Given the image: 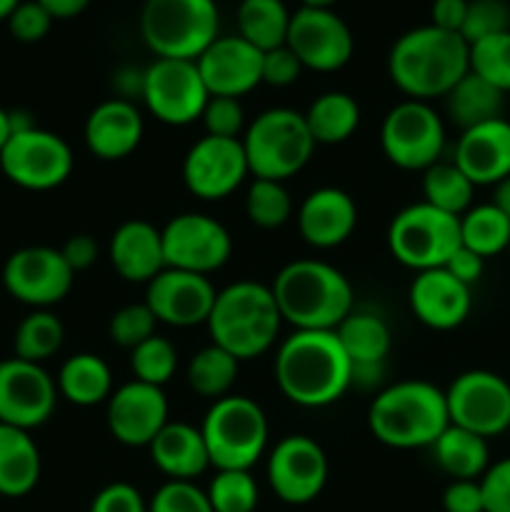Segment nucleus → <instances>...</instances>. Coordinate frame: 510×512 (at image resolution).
<instances>
[{
	"label": "nucleus",
	"instance_id": "f257e3e1",
	"mask_svg": "<svg viewBox=\"0 0 510 512\" xmlns=\"http://www.w3.org/2000/svg\"><path fill=\"white\" fill-rule=\"evenodd\" d=\"M275 383L300 408H328L353 388V365L335 330H295L278 345Z\"/></svg>",
	"mask_w": 510,
	"mask_h": 512
},
{
	"label": "nucleus",
	"instance_id": "f03ea898",
	"mask_svg": "<svg viewBox=\"0 0 510 512\" xmlns=\"http://www.w3.org/2000/svg\"><path fill=\"white\" fill-rule=\"evenodd\" d=\"M470 70V45L460 33L420 25L393 43L388 75L395 88L410 100L445 98Z\"/></svg>",
	"mask_w": 510,
	"mask_h": 512
},
{
	"label": "nucleus",
	"instance_id": "7ed1b4c3",
	"mask_svg": "<svg viewBox=\"0 0 510 512\" xmlns=\"http://www.w3.org/2000/svg\"><path fill=\"white\" fill-rule=\"evenodd\" d=\"M273 298L295 330H335L355 310L350 280L325 260H293L275 275Z\"/></svg>",
	"mask_w": 510,
	"mask_h": 512
},
{
	"label": "nucleus",
	"instance_id": "20e7f679",
	"mask_svg": "<svg viewBox=\"0 0 510 512\" xmlns=\"http://www.w3.org/2000/svg\"><path fill=\"white\" fill-rule=\"evenodd\" d=\"M450 425L445 390L428 380H400L373 398L368 428L378 443L395 450L430 448Z\"/></svg>",
	"mask_w": 510,
	"mask_h": 512
},
{
	"label": "nucleus",
	"instance_id": "39448f33",
	"mask_svg": "<svg viewBox=\"0 0 510 512\" xmlns=\"http://www.w3.org/2000/svg\"><path fill=\"white\" fill-rule=\"evenodd\" d=\"M205 325L213 343L243 363V360L260 358L273 348L283 318H280L270 285L238 280L218 290Z\"/></svg>",
	"mask_w": 510,
	"mask_h": 512
},
{
	"label": "nucleus",
	"instance_id": "423d86ee",
	"mask_svg": "<svg viewBox=\"0 0 510 512\" xmlns=\"http://www.w3.org/2000/svg\"><path fill=\"white\" fill-rule=\"evenodd\" d=\"M243 150L253 178L285 183L310 163L315 140L305 115L293 108L263 110L245 130Z\"/></svg>",
	"mask_w": 510,
	"mask_h": 512
},
{
	"label": "nucleus",
	"instance_id": "0eeeda50",
	"mask_svg": "<svg viewBox=\"0 0 510 512\" xmlns=\"http://www.w3.org/2000/svg\"><path fill=\"white\" fill-rule=\"evenodd\" d=\"M205 448L215 470H250L268 448V418L255 400L225 395L213 400L203 425Z\"/></svg>",
	"mask_w": 510,
	"mask_h": 512
},
{
	"label": "nucleus",
	"instance_id": "6e6552de",
	"mask_svg": "<svg viewBox=\"0 0 510 512\" xmlns=\"http://www.w3.org/2000/svg\"><path fill=\"white\" fill-rule=\"evenodd\" d=\"M215 0H145L140 35L158 58L198 60L218 38Z\"/></svg>",
	"mask_w": 510,
	"mask_h": 512
},
{
	"label": "nucleus",
	"instance_id": "1a4fd4ad",
	"mask_svg": "<svg viewBox=\"0 0 510 512\" xmlns=\"http://www.w3.org/2000/svg\"><path fill=\"white\" fill-rule=\"evenodd\" d=\"M460 245V218L423 200L403 208L390 220V255L415 273L443 268Z\"/></svg>",
	"mask_w": 510,
	"mask_h": 512
},
{
	"label": "nucleus",
	"instance_id": "9d476101",
	"mask_svg": "<svg viewBox=\"0 0 510 512\" xmlns=\"http://www.w3.org/2000/svg\"><path fill=\"white\" fill-rule=\"evenodd\" d=\"M383 155L400 170H428L443 155V118L425 100H403L393 105L380 125Z\"/></svg>",
	"mask_w": 510,
	"mask_h": 512
},
{
	"label": "nucleus",
	"instance_id": "9b49d317",
	"mask_svg": "<svg viewBox=\"0 0 510 512\" xmlns=\"http://www.w3.org/2000/svg\"><path fill=\"white\" fill-rule=\"evenodd\" d=\"M140 98L155 120L183 128L200 120L210 93L195 60L155 58V63L143 70Z\"/></svg>",
	"mask_w": 510,
	"mask_h": 512
},
{
	"label": "nucleus",
	"instance_id": "f8f14e48",
	"mask_svg": "<svg viewBox=\"0 0 510 512\" xmlns=\"http://www.w3.org/2000/svg\"><path fill=\"white\" fill-rule=\"evenodd\" d=\"M73 165L75 158L70 145L58 133L38 125L13 133L0 153V170L5 178L18 188L35 193L60 188L73 173Z\"/></svg>",
	"mask_w": 510,
	"mask_h": 512
},
{
	"label": "nucleus",
	"instance_id": "ddd939ff",
	"mask_svg": "<svg viewBox=\"0 0 510 512\" xmlns=\"http://www.w3.org/2000/svg\"><path fill=\"white\" fill-rule=\"evenodd\" d=\"M450 425L480 438H495L510 428V383L490 370L460 373L445 390Z\"/></svg>",
	"mask_w": 510,
	"mask_h": 512
},
{
	"label": "nucleus",
	"instance_id": "4468645a",
	"mask_svg": "<svg viewBox=\"0 0 510 512\" xmlns=\"http://www.w3.org/2000/svg\"><path fill=\"white\" fill-rule=\"evenodd\" d=\"M165 268L210 275L233 255V238L220 220L205 213H180L160 228Z\"/></svg>",
	"mask_w": 510,
	"mask_h": 512
},
{
	"label": "nucleus",
	"instance_id": "2eb2a0df",
	"mask_svg": "<svg viewBox=\"0 0 510 512\" xmlns=\"http://www.w3.org/2000/svg\"><path fill=\"white\" fill-rule=\"evenodd\" d=\"M75 273L63 253L48 245H28L5 260L3 285L18 303L35 310H48L68 298Z\"/></svg>",
	"mask_w": 510,
	"mask_h": 512
},
{
	"label": "nucleus",
	"instance_id": "dca6fc26",
	"mask_svg": "<svg viewBox=\"0 0 510 512\" xmlns=\"http://www.w3.org/2000/svg\"><path fill=\"white\" fill-rule=\"evenodd\" d=\"M285 45L300 65L315 73H335L353 58L355 40L348 23L325 8H298L290 15Z\"/></svg>",
	"mask_w": 510,
	"mask_h": 512
},
{
	"label": "nucleus",
	"instance_id": "f3484780",
	"mask_svg": "<svg viewBox=\"0 0 510 512\" xmlns=\"http://www.w3.org/2000/svg\"><path fill=\"white\" fill-rule=\"evenodd\" d=\"M58 403V385L38 363L8 358L0 363V423L33 430L48 423Z\"/></svg>",
	"mask_w": 510,
	"mask_h": 512
},
{
	"label": "nucleus",
	"instance_id": "a211bd4d",
	"mask_svg": "<svg viewBox=\"0 0 510 512\" xmlns=\"http://www.w3.org/2000/svg\"><path fill=\"white\" fill-rule=\"evenodd\" d=\"M248 175V158L240 138L203 135L185 153L183 183L200 200L228 198Z\"/></svg>",
	"mask_w": 510,
	"mask_h": 512
},
{
	"label": "nucleus",
	"instance_id": "6ab92c4d",
	"mask_svg": "<svg viewBox=\"0 0 510 512\" xmlns=\"http://www.w3.org/2000/svg\"><path fill=\"white\" fill-rule=\"evenodd\" d=\"M328 483V455L308 435H288L268 455V485L283 503L308 505Z\"/></svg>",
	"mask_w": 510,
	"mask_h": 512
},
{
	"label": "nucleus",
	"instance_id": "aec40b11",
	"mask_svg": "<svg viewBox=\"0 0 510 512\" xmlns=\"http://www.w3.org/2000/svg\"><path fill=\"white\" fill-rule=\"evenodd\" d=\"M215 295L218 290L208 275L165 268L145 288V305L153 310L158 323L173 328H195L208 323Z\"/></svg>",
	"mask_w": 510,
	"mask_h": 512
},
{
	"label": "nucleus",
	"instance_id": "412c9836",
	"mask_svg": "<svg viewBox=\"0 0 510 512\" xmlns=\"http://www.w3.org/2000/svg\"><path fill=\"white\" fill-rule=\"evenodd\" d=\"M168 413V398H165L163 388L130 380L113 390V395L108 398L105 423H108L110 435L120 445L148 448L155 435L170 423Z\"/></svg>",
	"mask_w": 510,
	"mask_h": 512
},
{
	"label": "nucleus",
	"instance_id": "4be33fe9",
	"mask_svg": "<svg viewBox=\"0 0 510 512\" xmlns=\"http://www.w3.org/2000/svg\"><path fill=\"white\" fill-rule=\"evenodd\" d=\"M210 95L238 98L263 83V50L240 35H218L195 60Z\"/></svg>",
	"mask_w": 510,
	"mask_h": 512
},
{
	"label": "nucleus",
	"instance_id": "5701e85b",
	"mask_svg": "<svg viewBox=\"0 0 510 512\" xmlns=\"http://www.w3.org/2000/svg\"><path fill=\"white\" fill-rule=\"evenodd\" d=\"M408 303L415 318L430 330H455L468 320L473 295L468 285L445 268L415 273L408 290Z\"/></svg>",
	"mask_w": 510,
	"mask_h": 512
},
{
	"label": "nucleus",
	"instance_id": "b1692460",
	"mask_svg": "<svg viewBox=\"0 0 510 512\" xmlns=\"http://www.w3.org/2000/svg\"><path fill=\"white\" fill-rule=\"evenodd\" d=\"M145 123L140 110L128 98H110L95 105L83 125V140L90 155L113 163L138 150Z\"/></svg>",
	"mask_w": 510,
	"mask_h": 512
},
{
	"label": "nucleus",
	"instance_id": "393cba45",
	"mask_svg": "<svg viewBox=\"0 0 510 512\" xmlns=\"http://www.w3.org/2000/svg\"><path fill=\"white\" fill-rule=\"evenodd\" d=\"M300 238L318 250H333L343 245L358 225V205L345 190L325 185L305 195L298 215Z\"/></svg>",
	"mask_w": 510,
	"mask_h": 512
},
{
	"label": "nucleus",
	"instance_id": "a878e982",
	"mask_svg": "<svg viewBox=\"0 0 510 512\" xmlns=\"http://www.w3.org/2000/svg\"><path fill=\"white\" fill-rule=\"evenodd\" d=\"M453 163L465 178L478 185H495L510 175V120L498 118L490 123L463 130L455 145Z\"/></svg>",
	"mask_w": 510,
	"mask_h": 512
},
{
	"label": "nucleus",
	"instance_id": "bb28decb",
	"mask_svg": "<svg viewBox=\"0 0 510 512\" xmlns=\"http://www.w3.org/2000/svg\"><path fill=\"white\" fill-rule=\"evenodd\" d=\"M108 258L120 278L128 283L148 285L160 270H165L160 228L140 218L125 220L110 238Z\"/></svg>",
	"mask_w": 510,
	"mask_h": 512
},
{
	"label": "nucleus",
	"instance_id": "cd10ccee",
	"mask_svg": "<svg viewBox=\"0 0 510 512\" xmlns=\"http://www.w3.org/2000/svg\"><path fill=\"white\" fill-rule=\"evenodd\" d=\"M153 465L168 480H188L193 483L198 475L210 468V455L200 428L188 423H168L153 443L148 445Z\"/></svg>",
	"mask_w": 510,
	"mask_h": 512
},
{
	"label": "nucleus",
	"instance_id": "c85d7f7f",
	"mask_svg": "<svg viewBox=\"0 0 510 512\" xmlns=\"http://www.w3.org/2000/svg\"><path fill=\"white\" fill-rule=\"evenodd\" d=\"M43 460L28 430L0 423V495L25 498L40 480Z\"/></svg>",
	"mask_w": 510,
	"mask_h": 512
},
{
	"label": "nucleus",
	"instance_id": "c756f323",
	"mask_svg": "<svg viewBox=\"0 0 510 512\" xmlns=\"http://www.w3.org/2000/svg\"><path fill=\"white\" fill-rule=\"evenodd\" d=\"M340 348L348 355L353 370L383 368L385 358L393 348V333L380 315L368 310H353L343 323L335 328Z\"/></svg>",
	"mask_w": 510,
	"mask_h": 512
},
{
	"label": "nucleus",
	"instance_id": "7c9ffc66",
	"mask_svg": "<svg viewBox=\"0 0 510 512\" xmlns=\"http://www.w3.org/2000/svg\"><path fill=\"white\" fill-rule=\"evenodd\" d=\"M58 395L78 408H93V405L108 403L113 395V373L108 363L95 353H75L60 365Z\"/></svg>",
	"mask_w": 510,
	"mask_h": 512
},
{
	"label": "nucleus",
	"instance_id": "2f4dec72",
	"mask_svg": "<svg viewBox=\"0 0 510 512\" xmlns=\"http://www.w3.org/2000/svg\"><path fill=\"white\" fill-rule=\"evenodd\" d=\"M505 93L475 73H465L445 95V113L460 130L503 118Z\"/></svg>",
	"mask_w": 510,
	"mask_h": 512
},
{
	"label": "nucleus",
	"instance_id": "473e14b6",
	"mask_svg": "<svg viewBox=\"0 0 510 512\" xmlns=\"http://www.w3.org/2000/svg\"><path fill=\"white\" fill-rule=\"evenodd\" d=\"M430 450L438 468L453 480H480L490 465L488 440L458 425H448Z\"/></svg>",
	"mask_w": 510,
	"mask_h": 512
},
{
	"label": "nucleus",
	"instance_id": "72a5a7b5",
	"mask_svg": "<svg viewBox=\"0 0 510 512\" xmlns=\"http://www.w3.org/2000/svg\"><path fill=\"white\" fill-rule=\"evenodd\" d=\"M305 123L315 145H340L355 135L360 125V105L343 90L318 95L305 110Z\"/></svg>",
	"mask_w": 510,
	"mask_h": 512
},
{
	"label": "nucleus",
	"instance_id": "f704fd0d",
	"mask_svg": "<svg viewBox=\"0 0 510 512\" xmlns=\"http://www.w3.org/2000/svg\"><path fill=\"white\" fill-rule=\"evenodd\" d=\"M290 15L283 0H240L238 35L258 50H273L285 45Z\"/></svg>",
	"mask_w": 510,
	"mask_h": 512
},
{
	"label": "nucleus",
	"instance_id": "c9c22d12",
	"mask_svg": "<svg viewBox=\"0 0 510 512\" xmlns=\"http://www.w3.org/2000/svg\"><path fill=\"white\" fill-rule=\"evenodd\" d=\"M240 373V360L233 358L228 350H223L220 345L210 343L208 348L198 350L193 355V360L188 363V385L193 393H198L200 398L220 400L225 395H230L235 380Z\"/></svg>",
	"mask_w": 510,
	"mask_h": 512
},
{
	"label": "nucleus",
	"instance_id": "e433bc0d",
	"mask_svg": "<svg viewBox=\"0 0 510 512\" xmlns=\"http://www.w3.org/2000/svg\"><path fill=\"white\" fill-rule=\"evenodd\" d=\"M475 185L465 178L463 170L450 160H438L423 170V203L433 205V208L443 210V213L460 218L468 213L470 203H473Z\"/></svg>",
	"mask_w": 510,
	"mask_h": 512
},
{
	"label": "nucleus",
	"instance_id": "4c0bfd02",
	"mask_svg": "<svg viewBox=\"0 0 510 512\" xmlns=\"http://www.w3.org/2000/svg\"><path fill=\"white\" fill-rule=\"evenodd\" d=\"M460 243L480 258H493L510 248V220L493 203L475 205L460 215Z\"/></svg>",
	"mask_w": 510,
	"mask_h": 512
},
{
	"label": "nucleus",
	"instance_id": "58836bf2",
	"mask_svg": "<svg viewBox=\"0 0 510 512\" xmlns=\"http://www.w3.org/2000/svg\"><path fill=\"white\" fill-rule=\"evenodd\" d=\"M63 340L65 328L58 315L50 313V310H33L15 330V358L43 365L45 360L53 358L63 348Z\"/></svg>",
	"mask_w": 510,
	"mask_h": 512
},
{
	"label": "nucleus",
	"instance_id": "ea45409f",
	"mask_svg": "<svg viewBox=\"0 0 510 512\" xmlns=\"http://www.w3.org/2000/svg\"><path fill=\"white\" fill-rule=\"evenodd\" d=\"M245 215L263 230H278L293 218V198L278 180L253 178L245 195Z\"/></svg>",
	"mask_w": 510,
	"mask_h": 512
},
{
	"label": "nucleus",
	"instance_id": "a19ab883",
	"mask_svg": "<svg viewBox=\"0 0 510 512\" xmlns=\"http://www.w3.org/2000/svg\"><path fill=\"white\" fill-rule=\"evenodd\" d=\"M213 512H255L258 508V483L250 470H218L205 490Z\"/></svg>",
	"mask_w": 510,
	"mask_h": 512
},
{
	"label": "nucleus",
	"instance_id": "79ce46f5",
	"mask_svg": "<svg viewBox=\"0 0 510 512\" xmlns=\"http://www.w3.org/2000/svg\"><path fill=\"white\" fill-rule=\"evenodd\" d=\"M130 370L140 383L163 388L178 370V348L168 338L155 333L153 338L130 350Z\"/></svg>",
	"mask_w": 510,
	"mask_h": 512
},
{
	"label": "nucleus",
	"instance_id": "37998d69",
	"mask_svg": "<svg viewBox=\"0 0 510 512\" xmlns=\"http://www.w3.org/2000/svg\"><path fill=\"white\" fill-rule=\"evenodd\" d=\"M470 73L510 93V30L470 45Z\"/></svg>",
	"mask_w": 510,
	"mask_h": 512
},
{
	"label": "nucleus",
	"instance_id": "c03bdc74",
	"mask_svg": "<svg viewBox=\"0 0 510 512\" xmlns=\"http://www.w3.org/2000/svg\"><path fill=\"white\" fill-rule=\"evenodd\" d=\"M155 328H158V318L143 300V303H130L115 310L108 323V335L115 345L133 350L148 338H153Z\"/></svg>",
	"mask_w": 510,
	"mask_h": 512
},
{
	"label": "nucleus",
	"instance_id": "a18cd8bd",
	"mask_svg": "<svg viewBox=\"0 0 510 512\" xmlns=\"http://www.w3.org/2000/svg\"><path fill=\"white\" fill-rule=\"evenodd\" d=\"M510 30V5L505 0H468L460 35L468 45Z\"/></svg>",
	"mask_w": 510,
	"mask_h": 512
},
{
	"label": "nucleus",
	"instance_id": "49530a36",
	"mask_svg": "<svg viewBox=\"0 0 510 512\" xmlns=\"http://www.w3.org/2000/svg\"><path fill=\"white\" fill-rule=\"evenodd\" d=\"M148 512H213L205 490L188 480H168L155 490Z\"/></svg>",
	"mask_w": 510,
	"mask_h": 512
},
{
	"label": "nucleus",
	"instance_id": "de8ad7c7",
	"mask_svg": "<svg viewBox=\"0 0 510 512\" xmlns=\"http://www.w3.org/2000/svg\"><path fill=\"white\" fill-rule=\"evenodd\" d=\"M200 120H203L205 125V135H215V138H238L245 128V110L238 98L210 95Z\"/></svg>",
	"mask_w": 510,
	"mask_h": 512
},
{
	"label": "nucleus",
	"instance_id": "09e8293b",
	"mask_svg": "<svg viewBox=\"0 0 510 512\" xmlns=\"http://www.w3.org/2000/svg\"><path fill=\"white\" fill-rule=\"evenodd\" d=\"M53 15L38 3V0H23L13 13L8 15V30L20 43H38L50 33Z\"/></svg>",
	"mask_w": 510,
	"mask_h": 512
},
{
	"label": "nucleus",
	"instance_id": "8fccbe9b",
	"mask_svg": "<svg viewBox=\"0 0 510 512\" xmlns=\"http://www.w3.org/2000/svg\"><path fill=\"white\" fill-rule=\"evenodd\" d=\"M478 483L485 512H510V458L488 465Z\"/></svg>",
	"mask_w": 510,
	"mask_h": 512
},
{
	"label": "nucleus",
	"instance_id": "3c124183",
	"mask_svg": "<svg viewBox=\"0 0 510 512\" xmlns=\"http://www.w3.org/2000/svg\"><path fill=\"white\" fill-rule=\"evenodd\" d=\"M303 73V65L295 58L293 50L288 45L280 48L265 50L263 53V83L273 85V88H288Z\"/></svg>",
	"mask_w": 510,
	"mask_h": 512
},
{
	"label": "nucleus",
	"instance_id": "603ef678",
	"mask_svg": "<svg viewBox=\"0 0 510 512\" xmlns=\"http://www.w3.org/2000/svg\"><path fill=\"white\" fill-rule=\"evenodd\" d=\"M88 512H148V505L135 485L110 483L95 495Z\"/></svg>",
	"mask_w": 510,
	"mask_h": 512
},
{
	"label": "nucleus",
	"instance_id": "864d4df0",
	"mask_svg": "<svg viewBox=\"0 0 510 512\" xmlns=\"http://www.w3.org/2000/svg\"><path fill=\"white\" fill-rule=\"evenodd\" d=\"M445 512H485L478 480H453L443 493Z\"/></svg>",
	"mask_w": 510,
	"mask_h": 512
},
{
	"label": "nucleus",
	"instance_id": "5fc2aeb1",
	"mask_svg": "<svg viewBox=\"0 0 510 512\" xmlns=\"http://www.w3.org/2000/svg\"><path fill=\"white\" fill-rule=\"evenodd\" d=\"M60 253H63L65 263L70 265V270L73 273H80V270H88L90 265L98 260V243H95L93 235L88 233H80V235H73V238L65 240V245L60 248Z\"/></svg>",
	"mask_w": 510,
	"mask_h": 512
},
{
	"label": "nucleus",
	"instance_id": "6e6d98bb",
	"mask_svg": "<svg viewBox=\"0 0 510 512\" xmlns=\"http://www.w3.org/2000/svg\"><path fill=\"white\" fill-rule=\"evenodd\" d=\"M443 268L448 270L453 278H458L460 283L470 288V285L478 283L480 275H483L485 258H480L478 253H473V250H468L465 245H460V248L450 255V260L443 265Z\"/></svg>",
	"mask_w": 510,
	"mask_h": 512
},
{
	"label": "nucleus",
	"instance_id": "4d7b16f0",
	"mask_svg": "<svg viewBox=\"0 0 510 512\" xmlns=\"http://www.w3.org/2000/svg\"><path fill=\"white\" fill-rule=\"evenodd\" d=\"M465 13H468V0H433L430 5V18H433L435 28L450 30V33H460L465 23Z\"/></svg>",
	"mask_w": 510,
	"mask_h": 512
},
{
	"label": "nucleus",
	"instance_id": "13d9d810",
	"mask_svg": "<svg viewBox=\"0 0 510 512\" xmlns=\"http://www.w3.org/2000/svg\"><path fill=\"white\" fill-rule=\"evenodd\" d=\"M55 20H65V18H75V15L83 13L88 8L90 0H38Z\"/></svg>",
	"mask_w": 510,
	"mask_h": 512
},
{
	"label": "nucleus",
	"instance_id": "bf43d9fd",
	"mask_svg": "<svg viewBox=\"0 0 510 512\" xmlns=\"http://www.w3.org/2000/svg\"><path fill=\"white\" fill-rule=\"evenodd\" d=\"M493 205L510 220V175L503 178L500 183H495V193H493Z\"/></svg>",
	"mask_w": 510,
	"mask_h": 512
},
{
	"label": "nucleus",
	"instance_id": "052dcab7",
	"mask_svg": "<svg viewBox=\"0 0 510 512\" xmlns=\"http://www.w3.org/2000/svg\"><path fill=\"white\" fill-rule=\"evenodd\" d=\"M13 138V123H10V110L0 108V153L8 145V140Z\"/></svg>",
	"mask_w": 510,
	"mask_h": 512
},
{
	"label": "nucleus",
	"instance_id": "680f3d73",
	"mask_svg": "<svg viewBox=\"0 0 510 512\" xmlns=\"http://www.w3.org/2000/svg\"><path fill=\"white\" fill-rule=\"evenodd\" d=\"M23 0H0V20H8V15L13 13Z\"/></svg>",
	"mask_w": 510,
	"mask_h": 512
},
{
	"label": "nucleus",
	"instance_id": "e2e57ef3",
	"mask_svg": "<svg viewBox=\"0 0 510 512\" xmlns=\"http://www.w3.org/2000/svg\"><path fill=\"white\" fill-rule=\"evenodd\" d=\"M300 3H303V8H325V10H330L335 3H338V0H300Z\"/></svg>",
	"mask_w": 510,
	"mask_h": 512
},
{
	"label": "nucleus",
	"instance_id": "0e129e2a",
	"mask_svg": "<svg viewBox=\"0 0 510 512\" xmlns=\"http://www.w3.org/2000/svg\"><path fill=\"white\" fill-rule=\"evenodd\" d=\"M508 253H510V248H508Z\"/></svg>",
	"mask_w": 510,
	"mask_h": 512
}]
</instances>
